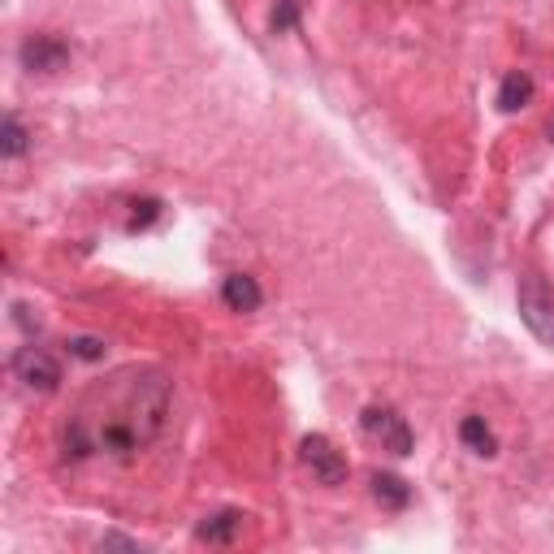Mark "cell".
I'll return each instance as SVG.
<instances>
[{"mask_svg":"<svg viewBox=\"0 0 554 554\" xmlns=\"http://www.w3.org/2000/svg\"><path fill=\"white\" fill-rule=\"evenodd\" d=\"M0 152H5L9 161L26 152V130L18 126V117H5V122H0Z\"/></svg>","mask_w":554,"mask_h":554,"instance_id":"obj_11","label":"cell"},{"mask_svg":"<svg viewBox=\"0 0 554 554\" xmlns=\"http://www.w3.org/2000/svg\"><path fill=\"white\" fill-rule=\"evenodd\" d=\"M364 433L373 442H381V451L390 455H407L412 451V429H407V420L399 412H390V407H364Z\"/></svg>","mask_w":554,"mask_h":554,"instance_id":"obj_2","label":"cell"},{"mask_svg":"<svg viewBox=\"0 0 554 554\" xmlns=\"http://www.w3.org/2000/svg\"><path fill=\"white\" fill-rule=\"evenodd\" d=\"M221 299H226L234 312H256L260 303H265V295H260V286H256V277H247V273H230L226 286H221Z\"/></svg>","mask_w":554,"mask_h":554,"instance_id":"obj_6","label":"cell"},{"mask_svg":"<svg viewBox=\"0 0 554 554\" xmlns=\"http://www.w3.org/2000/svg\"><path fill=\"white\" fill-rule=\"evenodd\" d=\"M546 135H550V143H554V117H550V126H546Z\"/></svg>","mask_w":554,"mask_h":554,"instance_id":"obj_13","label":"cell"},{"mask_svg":"<svg viewBox=\"0 0 554 554\" xmlns=\"http://www.w3.org/2000/svg\"><path fill=\"white\" fill-rule=\"evenodd\" d=\"M516 303H520L529 334L537 342H546V347H554V290L537 273H524L516 282Z\"/></svg>","mask_w":554,"mask_h":554,"instance_id":"obj_1","label":"cell"},{"mask_svg":"<svg viewBox=\"0 0 554 554\" xmlns=\"http://www.w3.org/2000/svg\"><path fill=\"white\" fill-rule=\"evenodd\" d=\"M529 100H533V78L524 74V70H511L503 78V87H498V109H503V113H520Z\"/></svg>","mask_w":554,"mask_h":554,"instance_id":"obj_7","label":"cell"},{"mask_svg":"<svg viewBox=\"0 0 554 554\" xmlns=\"http://www.w3.org/2000/svg\"><path fill=\"white\" fill-rule=\"evenodd\" d=\"M13 377H18L26 390H44L48 394V390H57L61 368L44 347H22L18 355H13Z\"/></svg>","mask_w":554,"mask_h":554,"instance_id":"obj_4","label":"cell"},{"mask_svg":"<svg viewBox=\"0 0 554 554\" xmlns=\"http://www.w3.org/2000/svg\"><path fill=\"white\" fill-rule=\"evenodd\" d=\"M239 529H243V516L226 511V516H213L208 524H200V542H230V537H239Z\"/></svg>","mask_w":554,"mask_h":554,"instance_id":"obj_10","label":"cell"},{"mask_svg":"<svg viewBox=\"0 0 554 554\" xmlns=\"http://www.w3.org/2000/svg\"><path fill=\"white\" fill-rule=\"evenodd\" d=\"M303 464L312 468V477L321 481V485H342L347 481V459H342V451L329 438H321V433H312V438H303Z\"/></svg>","mask_w":554,"mask_h":554,"instance_id":"obj_3","label":"cell"},{"mask_svg":"<svg viewBox=\"0 0 554 554\" xmlns=\"http://www.w3.org/2000/svg\"><path fill=\"white\" fill-rule=\"evenodd\" d=\"M459 438H464V446L472 455H498V442H494V433H490V425H485L481 416H468L464 425H459Z\"/></svg>","mask_w":554,"mask_h":554,"instance_id":"obj_8","label":"cell"},{"mask_svg":"<svg viewBox=\"0 0 554 554\" xmlns=\"http://www.w3.org/2000/svg\"><path fill=\"white\" fill-rule=\"evenodd\" d=\"M373 494H377V503L390 507V511H403L407 503H412V490H407V481L390 477V472H377V477H373Z\"/></svg>","mask_w":554,"mask_h":554,"instance_id":"obj_9","label":"cell"},{"mask_svg":"<svg viewBox=\"0 0 554 554\" xmlns=\"http://www.w3.org/2000/svg\"><path fill=\"white\" fill-rule=\"evenodd\" d=\"M65 61H70V44L57 35H31L22 44V65L31 74H57L65 70Z\"/></svg>","mask_w":554,"mask_h":554,"instance_id":"obj_5","label":"cell"},{"mask_svg":"<svg viewBox=\"0 0 554 554\" xmlns=\"http://www.w3.org/2000/svg\"><path fill=\"white\" fill-rule=\"evenodd\" d=\"M70 351L78 355V360H100V355H104V342H100V338H74Z\"/></svg>","mask_w":554,"mask_h":554,"instance_id":"obj_12","label":"cell"}]
</instances>
